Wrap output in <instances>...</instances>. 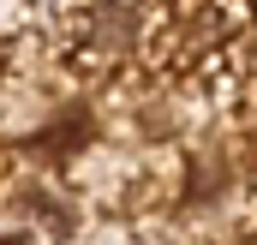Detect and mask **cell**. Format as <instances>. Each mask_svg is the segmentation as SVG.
Wrapping results in <instances>:
<instances>
[{
	"label": "cell",
	"instance_id": "obj_1",
	"mask_svg": "<svg viewBox=\"0 0 257 245\" xmlns=\"http://www.w3.org/2000/svg\"><path fill=\"white\" fill-rule=\"evenodd\" d=\"M132 36H138V18H132L126 6H102V12L90 18V48H96V54H120Z\"/></svg>",
	"mask_w": 257,
	"mask_h": 245
}]
</instances>
